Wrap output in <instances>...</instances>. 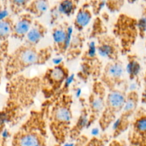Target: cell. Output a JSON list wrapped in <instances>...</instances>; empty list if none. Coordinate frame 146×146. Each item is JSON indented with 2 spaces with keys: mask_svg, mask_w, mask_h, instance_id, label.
Returning a JSON list of instances; mask_svg holds the SVG:
<instances>
[{
  "mask_svg": "<svg viewBox=\"0 0 146 146\" xmlns=\"http://www.w3.org/2000/svg\"><path fill=\"white\" fill-rule=\"evenodd\" d=\"M144 91H146V71L144 76Z\"/></svg>",
  "mask_w": 146,
  "mask_h": 146,
  "instance_id": "32",
  "label": "cell"
},
{
  "mask_svg": "<svg viewBox=\"0 0 146 146\" xmlns=\"http://www.w3.org/2000/svg\"><path fill=\"white\" fill-rule=\"evenodd\" d=\"M73 96L68 92L54 98L49 112L46 114L48 131L56 142L63 145L69 138L72 127Z\"/></svg>",
  "mask_w": 146,
  "mask_h": 146,
  "instance_id": "3",
  "label": "cell"
},
{
  "mask_svg": "<svg viewBox=\"0 0 146 146\" xmlns=\"http://www.w3.org/2000/svg\"><path fill=\"white\" fill-rule=\"evenodd\" d=\"M74 27L67 21L58 23L52 29V48L54 54L57 56H65L71 38L74 34Z\"/></svg>",
  "mask_w": 146,
  "mask_h": 146,
  "instance_id": "12",
  "label": "cell"
},
{
  "mask_svg": "<svg viewBox=\"0 0 146 146\" xmlns=\"http://www.w3.org/2000/svg\"><path fill=\"white\" fill-rule=\"evenodd\" d=\"M2 4H3V2L0 1V11H1V8H2Z\"/></svg>",
  "mask_w": 146,
  "mask_h": 146,
  "instance_id": "33",
  "label": "cell"
},
{
  "mask_svg": "<svg viewBox=\"0 0 146 146\" xmlns=\"http://www.w3.org/2000/svg\"><path fill=\"white\" fill-rule=\"evenodd\" d=\"M141 101L143 104L146 105V91H144V90L142 93V95H141Z\"/></svg>",
  "mask_w": 146,
  "mask_h": 146,
  "instance_id": "31",
  "label": "cell"
},
{
  "mask_svg": "<svg viewBox=\"0 0 146 146\" xmlns=\"http://www.w3.org/2000/svg\"><path fill=\"white\" fill-rule=\"evenodd\" d=\"M137 24L139 36L143 38L146 34V3L143 7V12L141 17L137 19Z\"/></svg>",
  "mask_w": 146,
  "mask_h": 146,
  "instance_id": "27",
  "label": "cell"
},
{
  "mask_svg": "<svg viewBox=\"0 0 146 146\" xmlns=\"http://www.w3.org/2000/svg\"><path fill=\"white\" fill-rule=\"evenodd\" d=\"M91 2V7L92 9L94 15L98 17V14L101 13V10L104 7H106L105 1H90Z\"/></svg>",
  "mask_w": 146,
  "mask_h": 146,
  "instance_id": "30",
  "label": "cell"
},
{
  "mask_svg": "<svg viewBox=\"0 0 146 146\" xmlns=\"http://www.w3.org/2000/svg\"><path fill=\"white\" fill-rule=\"evenodd\" d=\"M88 123H89V113L86 104L81 109L79 117L76 121L75 124L71 127L69 138L71 140L78 139L80 136H81V134L84 132V129L88 128Z\"/></svg>",
  "mask_w": 146,
  "mask_h": 146,
  "instance_id": "20",
  "label": "cell"
},
{
  "mask_svg": "<svg viewBox=\"0 0 146 146\" xmlns=\"http://www.w3.org/2000/svg\"><path fill=\"white\" fill-rule=\"evenodd\" d=\"M92 25V29L90 32V38H97L104 34H107V29L102 19L99 17H96Z\"/></svg>",
  "mask_w": 146,
  "mask_h": 146,
  "instance_id": "25",
  "label": "cell"
},
{
  "mask_svg": "<svg viewBox=\"0 0 146 146\" xmlns=\"http://www.w3.org/2000/svg\"><path fill=\"white\" fill-rule=\"evenodd\" d=\"M70 71L64 62L48 68L41 76V91L46 98H56L70 78Z\"/></svg>",
  "mask_w": 146,
  "mask_h": 146,
  "instance_id": "6",
  "label": "cell"
},
{
  "mask_svg": "<svg viewBox=\"0 0 146 146\" xmlns=\"http://www.w3.org/2000/svg\"><path fill=\"white\" fill-rule=\"evenodd\" d=\"M125 1H106V7L107 9L111 13H116L119 12L122 7H123Z\"/></svg>",
  "mask_w": 146,
  "mask_h": 146,
  "instance_id": "29",
  "label": "cell"
},
{
  "mask_svg": "<svg viewBox=\"0 0 146 146\" xmlns=\"http://www.w3.org/2000/svg\"><path fill=\"white\" fill-rule=\"evenodd\" d=\"M107 94L108 91L100 80L93 82L86 104L89 113L88 128L99 119L105 107Z\"/></svg>",
  "mask_w": 146,
  "mask_h": 146,
  "instance_id": "11",
  "label": "cell"
},
{
  "mask_svg": "<svg viewBox=\"0 0 146 146\" xmlns=\"http://www.w3.org/2000/svg\"><path fill=\"white\" fill-rule=\"evenodd\" d=\"M97 53L100 57L106 58L108 61L119 59L121 54L119 44L116 38L111 34H106L96 38Z\"/></svg>",
  "mask_w": 146,
  "mask_h": 146,
  "instance_id": "14",
  "label": "cell"
},
{
  "mask_svg": "<svg viewBox=\"0 0 146 146\" xmlns=\"http://www.w3.org/2000/svg\"><path fill=\"white\" fill-rule=\"evenodd\" d=\"M94 16L90 1H86L81 4L76 13L74 20L73 27L75 31L82 32L84 29L91 23Z\"/></svg>",
  "mask_w": 146,
  "mask_h": 146,
  "instance_id": "17",
  "label": "cell"
},
{
  "mask_svg": "<svg viewBox=\"0 0 146 146\" xmlns=\"http://www.w3.org/2000/svg\"><path fill=\"white\" fill-rule=\"evenodd\" d=\"M113 35L119 44L121 55L131 54L139 36L136 19L126 14H120L113 25Z\"/></svg>",
  "mask_w": 146,
  "mask_h": 146,
  "instance_id": "5",
  "label": "cell"
},
{
  "mask_svg": "<svg viewBox=\"0 0 146 146\" xmlns=\"http://www.w3.org/2000/svg\"><path fill=\"white\" fill-rule=\"evenodd\" d=\"M30 1L29 0H12L7 1L9 10L13 15L18 17L22 13L25 12L26 9Z\"/></svg>",
  "mask_w": 146,
  "mask_h": 146,
  "instance_id": "24",
  "label": "cell"
},
{
  "mask_svg": "<svg viewBox=\"0 0 146 146\" xmlns=\"http://www.w3.org/2000/svg\"><path fill=\"white\" fill-rule=\"evenodd\" d=\"M139 101V95L135 90L128 91L123 110L112 125L113 138H117L129 129L133 117L138 108Z\"/></svg>",
  "mask_w": 146,
  "mask_h": 146,
  "instance_id": "8",
  "label": "cell"
},
{
  "mask_svg": "<svg viewBox=\"0 0 146 146\" xmlns=\"http://www.w3.org/2000/svg\"><path fill=\"white\" fill-rule=\"evenodd\" d=\"M9 41L0 43V84L4 76V64L9 55Z\"/></svg>",
  "mask_w": 146,
  "mask_h": 146,
  "instance_id": "26",
  "label": "cell"
},
{
  "mask_svg": "<svg viewBox=\"0 0 146 146\" xmlns=\"http://www.w3.org/2000/svg\"><path fill=\"white\" fill-rule=\"evenodd\" d=\"M48 130L44 110L31 111L13 135L11 145L46 146Z\"/></svg>",
  "mask_w": 146,
  "mask_h": 146,
  "instance_id": "4",
  "label": "cell"
},
{
  "mask_svg": "<svg viewBox=\"0 0 146 146\" xmlns=\"http://www.w3.org/2000/svg\"><path fill=\"white\" fill-rule=\"evenodd\" d=\"M48 32V29L44 24L35 19L31 29L24 40V44L31 46H37L40 41L45 37Z\"/></svg>",
  "mask_w": 146,
  "mask_h": 146,
  "instance_id": "18",
  "label": "cell"
},
{
  "mask_svg": "<svg viewBox=\"0 0 146 146\" xmlns=\"http://www.w3.org/2000/svg\"><path fill=\"white\" fill-rule=\"evenodd\" d=\"M127 56V64L125 71L131 81L138 82V76L141 71V66L138 56L135 54H128Z\"/></svg>",
  "mask_w": 146,
  "mask_h": 146,
  "instance_id": "22",
  "label": "cell"
},
{
  "mask_svg": "<svg viewBox=\"0 0 146 146\" xmlns=\"http://www.w3.org/2000/svg\"><path fill=\"white\" fill-rule=\"evenodd\" d=\"M128 92V87L108 91L105 107L98 121L102 132L105 133L119 116L125 105Z\"/></svg>",
  "mask_w": 146,
  "mask_h": 146,
  "instance_id": "7",
  "label": "cell"
},
{
  "mask_svg": "<svg viewBox=\"0 0 146 146\" xmlns=\"http://www.w3.org/2000/svg\"><path fill=\"white\" fill-rule=\"evenodd\" d=\"M107 141V135L105 133H103L99 136L92 137L89 141H87L84 146H104Z\"/></svg>",
  "mask_w": 146,
  "mask_h": 146,
  "instance_id": "28",
  "label": "cell"
},
{
  "mask_svg": "<svg viewBox=\"0 0 146 146\" xmlns=\"http://www.w3.org/2000/svg\"><path fill=\"white\" fill-rule=\"evenodd\" d=\"M50 8L49 1L47 0H34L29 1L25 11L35 19H38L42 17Z\"/></svg>",
  "mask_w": 146,
  "mask_h": 146,
  "instance_id": "21",
  "label": "cell"
},
{
  "mask_svg": "<svg viewBox=\"0 0 146 146\" xmlns=\"http://www.w3.org/2000/svg\"><path fill=\"white\" fill-rule=\"evenodd\" d=\"M14 20L11 16H6L0 19V41H9L11 37Z\"/></svg>",
  "mask_w": 146,
  "mask_h": 146,
  "instance_id": "23",
  "label": "cell"
},
{
  "mask_svg": "<svg viewBox=\"0 0 146 146\" xmlns=\"http://www.w3.org/2000/svg\"><path fill=\"white\" fill-rule=\"evenodd\" d=\"M53 54L54 50L51 46L38 48L23 43L9 54L4 64V77L9 81L29 67L44 65L49 61Z\"/></svg>",
  "mask_w": 146,
  "mask_h": 146,
  "instance_id": "2",
  "label": "cell"
},
{
  "mask_svg": "<svg viewBox=\"0 0 146 146\" xmlns=\"http://www.w3.org/2000/svg\"><path fill=\"white\" fill-rule=\"evenodd\" d=\"M35 19L32 15L26 11L19 15L17 20L14 21L11 37L19 41H24Z\"/></svg>",
  "mask_w": 146,
  "mask_h": 146,
  "instance_id": "16",
  "label": "cell"
},
{
  "mask_svg": "<svg viewBox=\"0 0 146 146\" xmlns=\"http://www.w3.org/2000/svg\"><path fill=\"white\" fill-rule=\"evenodd\" d=\"M97 53L96 41L91 40L88 44V48L81 55V71L78 73L80 78L87 81L91 77L94 81L99 80L102 73V64Z\"/></svg>",
  "mask_w": 146,
  "mask_h": 146,
  "instance_id": "10",
  "label": "cell"
},
{
  "mask_svg": "<svg viewBox=\"0 0 146 146\" xmlns=\"http://www.w3.org/2000/svg\"><path fill=\"white\" fill-rule=\"evenodd\" d=\"M125 73V66L121 60L108 61L103 68L99 80L108 91L126 88Z\"/></svg>",
  "mask_w": 146,
  "mask_h": 146,
  "instance_id": "9",
  "label": "cell"
},
{
  "mask_svg": "<svg viewBox=\"0 0 146 146\" xmlns=\"http://www.w3.org/2000/svg\"><path fill=\"white\" fill-rule=\"evenodd\" d=\"M128 130V141L131 146H146L145 108H138Z\"/></svg>",
  "mask_w": 146,
  "mask_h": 146,
  "instance_id": "13",
  "label": "cell"
},
{
  "mask_svg": "<svg viewBox=\"0 0 146 146\" xmlns=\"http://www.w3.org/2000/svg\"><path fill=\"white\" fill-rule=\"evenodd\" d=\"M7 81V99L0 111V138L6 126H14L23 118L41 90V76L20 74Z\"/></svg>",
  "mask_w": 146,
  "mask_h": 146,
  "instance_id": "1",
  "label": "cell"
},
{
  "mask_svg": "<svg viewBox=\"0 0 146 146\" xmlns=\"http://www.w3.org/2000/svg\"><path fill=\"white\" fill-rule=\"evenodd\" d=\"M85 40V35L83 31L82 32H78V31H76V33L74 32L71 42L65 54L67 61H71V60L78 58V56H79L80 55H82V51Z\"/></svg>",
  "mask_w": 146,
  "mask_h": 146,
  "instance_id": "19",
  "label": "cell"
},
{
  "mask_svg": "<svg viewBox=\"0 0 146 146\" xmlns=\"http://www.w3.org/2000/svg\"><path fill=\"white\" fill-rule=\"evenodd\" d=\"M79 1L75 0H63L58 1L50 8V23L56 25L58 20L64 17L75 15L78 9Z\"/></svg>",
  "mask_w": 146,
  "mask_h": 146,
  "instance_id": "15",
  "label": "cell"
}]
</instances>
